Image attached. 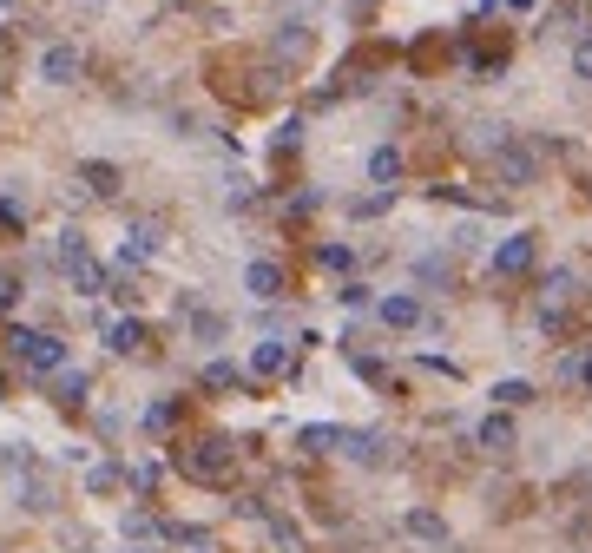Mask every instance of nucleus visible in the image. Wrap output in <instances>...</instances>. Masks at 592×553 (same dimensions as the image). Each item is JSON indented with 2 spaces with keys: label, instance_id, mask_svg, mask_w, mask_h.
I'll use <instances>...</instances> for the list:
<instances>
[{
  "label": "nucleus",
  "instance_id": "aec40b11",
  "mask_svg": "<svg viewBox=\"0 0 592 553\" xmlns=\"http://www.w3.org/2000/svg\"><path fill=\"white\" fill-rule=\"evenodd\" d=\"M389 205H395V185H382V191H369V198H349V218H382Z\"/></svg>",
  "mask_w": 592,
  "mask_h": 553
},
{
  "label": "nucleus",
  "instance_id": "1a4fd4ad",
  "mask_svg": "<svg viewBox=\"0 0 592 553\" xmlns=\"http://www.w3.org/2000/svg\"><path fill=\"white\" fill-rule=\"evenodd\" d=\"M244 290L257 303H277L283 297V264H277V257H250V264H244Z\"/></svg>",
  "mask_w": 592,
  "mask_h": 553
},
{
  "label": "nucleus",
  "instance_id": "9b49d317",
  "mask_svg": "<svg viewBox=\"0 0 592 553\" xmlns=\"http://www.w3.org/2000/svg\"><path fill=\"white\" fill-rule=\"evenodd\" d=\"M152 257H158V224L145 218V224H132V231H125L119 264H125V270H139V264H152Z\"/></svg>",
  "mask_w": 592,
  "mask_h": 553
},
{
  "label": "nucleus",
  "instance_id": "f03ea898",
  "mask_svg": "<svg viewBox=\"0 0 592 553\" xmlns=\"http://www.w3.org/2000/svg\"><path fill=\"white\" fill-rule=\"evenodd\" d=\"M7 349L20 356L27 376H60V369H66V343L53 330H27V323H14V330H7Z\"/></svg>",
  "mask_w": 592,
  "mask_h": 553
},
{
  "label": "nucleus",
  "instance_id": "6ab92c4d",
  "mask_svg": "<svg viewBox=\"0 0 592 553\" xmlns=\"http://www.w3.org/2000/svg\"><path fill=\"white\" fill-rule=\"evenodd\" d=\"M139 343H145V323H132V316H125V323H106V349L112 356H132Z\"/></svg>",
  "mask_w": 592,
  "mask_h": 553
},
{
  "label": "nucleus",
  "instance_id": "f3484780",
  "mask_svg": "<svg viewBox=\"0 0 592 553\" xmlns=\"http://www.w3.org/2000/svg\"><path fill=\"white\" fill-rule=\"evenodd\" d=\"M336 435H343V428L310 422V428H296V448H303V455H336Z\"/></svg>",
  "mask_w": 592,
  "mask_h": 553
},
{
  "label": "nucleus",
  "instance_id": "7c9ffc66",
  "mask_svg": "<svg viewBox=\"0 0 592 553\" xmlns=\"http://www.w3.org/2000/svg\"><path fill=\"white\" fill-rule=\"evenodd\" d=\"M573 297V270H553V277H546V303H566Z\"/></svg>",
  "mask_w": 592,
  "mask_h": 553
},
{
  "label": "nucleus",
  "instance_id": "9d476101",
  "mask_svg": "<svg viewBox=\"0 0 592 553\" xmlns=\"http://www.w3.org/2000/svg\"><path fill=\"white\" fill-rule=\"evenodd\" d=\"M296 369V349L283 336H264V343L250 349V376H290Z\"/></svg>",
  "mask_w": 592,
  "mask_h": 553
},
{
  "label": "nucleus",
  "instance_id": "a878e982",
  "mask_svg": "<svg viewBox=\"0 0 592 553\" xmlns=\"http://www.w3.org/2000/svg\"><path fill=\"white\" fill-rule=\"evenodd\" d=\"M119 481H125V474H119V468H106V461H99V468H86V494H112Z\"/></svg>",
  "mask_w": 592,
  "mask_h": 553
},
{
  "label": "nucleus",
  "instance_id": "4be33fe9",
  "mask_svg": "<svg viewBox=\"0 0 592 553\" xmlns=\"http://www.w3.org/2000/svg\"><path fill=\"white\" fill-rule=\"evenodd\" d=\"M204 389H244V369L218 356V363H204Z\"/></svg>",
  "mask_w": 592,
  "mask_h": 553
},
{
  "label": "nucleus",
  "instance_id": "0eeeda50",
  "mask_svg": "<svg viewBox=\"0 0 592 553\" xmlns=\"http://www.w3.org/2000/svg\"><path fill=\"white\" fill-rule=\"evenodd\" d=\"M375 316H382L389 330H421V323H428V303H421L415 290H389V297L375 303Z\"/></svg>",
  "mask_w": 592,
  "mask_h": 553
},
{
  "label": "nucleus",
  "instance_id": "ddd939ff",
  "mask_svg": "<svg viewBox=\"0 0 592 553\" xmlns=\"http://www.w3.org/2000/svg\"><path fill=\"white\" fill-rule=\"evenodd\" d=\"M79 185L93 191V198H119V165H106V158H86V165H79Z\"/></svg>",
  "mask_w": 592,
  "mask_h": 553
},
{
  "label": "nucleus",
  "instance_id": "2eb2a0df",
  "mask_svg": "<svg viewBox=\"0 0 592 553\" xmlns=\"http://www.w3.org/2000/svg\"><path fill=\"white\" fill-rule=\"evenodd\" d=\"M402 527H408L415 540H448V521H441L435 507H408V514H402Z\"/></svg>",
  "mask_w": 592,
  "mask_h": 553
},
{
  "label": "nucleus",
  "instance_id": "cd10ccee",
  "mask_svg": "<svg viewBox=\"0 0 592 553\" xmlns=\"http://www.w3.org/2000/svg\"><path fill=\"white\" fill-rule=\"evenodd\" d=\"M125 481H132L139 494H152V488H158V461H132V468H125Z\"/></svg>",
  "mask_w": 592,
  "mask_h": 553
},
{
  "label": "nucleus",
  "instance_id": "423d86ee",
  "mask_svg": "<svg viewBox=\"0 0 592 553\" xmlns=\"http://www.w3.org/2000/svg\"><path fill=\"white\" fill-rule=\"evenodd\" d=\"M494 178H500V185H533V178H540V158H533L527 152V145H514V139H507V145H500V152H494Z\"/></svg>",
  "mask_w": 592,
  "mask_h": 553
},
{
  "label": "nucleus",
  "instance_id": "20e7f679",
  "mask_svg": "<svg viewBox=\"0 0 592 553\" xmlns=\"http://www.w3.org/2000/svg\"><path fill=\"white\" fill-rule=\"evenodd\" d=\"M79 73H86V53H79L73 40H47V47H40V79H47V86H79Z\"/></svg>",
  "mask_w": 592,
  "mask_h": 553
},
{
  "label": "nucleus",
  "instance_id": "a211bd4d",
  "mask_svg": "<svg viewBox=\"0 0 592 553\" xmlns=\"http://www.w3.org/2000/svg\"><path fill=\"white\" fill-rule=\"evenodd\" d=\"M369 178L375 185H395V178H402V145H375L369 152Z\"/></svg>",
  "mask_w": 592,
  "mask_h": 553
},
{
  "label": "nucleus",
  "instance_id": "6e6552de",
  "mask_svg": "<svg viewBox=\"0 0 592 553\" xmlns=\"http://www.w3.org/2000/svg\"><path fill=\"white\" fill-rule=\"evenodd\" d=\"M336 455L362 461V468H382V461H389V442H382L375 428H343V435H336Z\"/></svg>",
  "mask_w": 592,
  "mask_h": 553
},
{
  "label": "nucleus",
  "instance_id": "c85d7f7f",
  "mask_svg": "<svg viewBox=\"0 0 592 553\" xmlns=\"http://www.w3.org/2000/svg\"><path fill=\"white\" fill-rule=\"evenodd\" d=\"M336 303H343V310H369V284H356V277H349V284L336 290Z\"/></svg>",
  "mask_w": 592,
  "mask_h": 553
},
{
  "label": "nucleus",
  "instance_id": "4468645a",
  "mask_svg": "<svg viewBox=\"0 0 592 553\" xmlns=\"http://www.w3.org/2000/svg\"><path fill=\"white\" fill-rule=\"evenodd\" d=\"M158 540H172V547H191V553H218V540L204 534V527H185V521H165Z\"/></svg>",
  "mask_w": 592,
  "mask_h": 553
},
{
  "label": "nucleus",
  "instance_id": "72a5a7b5",
  "mask_svg": "<svg viewBox=\"0 0 592 553\" xmlns=\"http://www.w3.org/2000/svg\"><path fill=\"white\" fill-rule=\"evenodd\" d=\"M487 7H507V14H520V7H527V0H487Z\"/></svg>",
  "mask_w": 592,
  "mask_h": 553
},
{
  "label": "nucleus",
  "instance_id": "5701e85b",
  "mask_svg": "<svg viewBox=\"0 0 592 553\" xmlns=\"http://www.w3.org/2000/svg\"><path fill=\"white\" fill-rule=\"evenodd\" d=\"M86 395H93V376H79V369H60V402H66V409H79Z\"/></svg>",
  "mask_w": 592,
  "mask_h": 553
},
{
  "label": "nucleus",
  "instance_id": "c9c22d12",
  "mask_svg": "<svg viewBox=\"0 0 592 553\" xmlns=\"http://www.w3.org/2000/svg\"><path fill=\"white\" fill-rule=\"evenodd\" d=\"M356 7H369V0H356Z\"/></svg>",
  "mask_w": 592,
  "mask_h": 553
},
{
  "label": "nucleus",
  "instance_id": "f704fd0d",
  "mask_svg": "<svg viewBox=\"0 0 592 553\" xmlns=\"http://www.w3.org/2000/svg\"><path fill=\"white\" fill-rule=\"evenodd\" d=\"M579 382H586V389H592V356H586V363H579Z\"/></svg>",
  "mask_w": 592,
  "mask_h": 553
},
{
  "label": "nucleus",
  "instance_id": "c756f323",
  "mask_svg": "<svg viewBox=\"0 0 592 553\" xmlns=\"http://www.w3.org/2000/svg\"><path fill=\"white\" fill-rule=\"evenodd\" d=\"M270 534H277V547H283V553H303V534H296L290 521H277V514H270Z\"/></svg>",
  "mask_w": 592,
  "mask_h": 553
},
{
  "label": "nucleus",
  "instance_id": "412c9836",
  "mask_svg": "<svg viewBox=\"0 0 592 553\" xmlns=\"http://www.w3.org/2000/svg\"><path fill=\"white\" fill-rule=\"evenodd\" d=\"M303 53H310V27H296V20H290V27L277 33V60H303Z\"/></svg>",
  "mask_w": 592,
  "mask_h": 553
},
{
  "label": "nucleus",
  "instance_id": "393cba45",
  "mask_svg": "<svg viewBox=\"0 0 592 553\" xmlns=\"http://www.w3.org/2000/svg\"><path fill=\"white\" fill-rule=\"evenodd\" d=\"M172 422H178V402H152V409L139 415V428H145V435H165Z\"/></svg>",
  "mask_w": 592,
  "mask_h": 553
},
{
  "label": "nucleus",
  "instance_id": "473e14b6",
  "mask_svg": "<svg viewBox=\"0 0 592 553\" xmlns=\"http://www.w3.org/2000/svg\"><path fill=\"white\" fill-rule=\"evenodd\" d=\"M14 297H20V284H14V277H0V316L14 310Z\"/></svg>",
  "mask_w": 592,
  "mask_h": 553
},
{
  "label": "nucleus",
  "instance_id": "f257e3e1",
  "mask_svg": "<svg viewBox=\"0 0 592 553\" xmlns=\"http://www.w3.org/2000/svg\"><path fill=\"white\" fill-rule=\"evenodd\" d=\"M178 474H191V481H204V488L231 481V474H237L231 435H198V442H185V448H178Z\"/></svg>",
  "mask_w": 592,
  "mask_h": 553
},
{
  "label": "nucleus",
  "instance_id": "b1692460",
  "mask_svg": "<svg viewBox=\"0 0 592 553\" xmlns=\"http://www.w3.org/2000/svg\"><path fill=\"white\" fill-rule=\"evenodd\" d=\"M119 527H125V540H158V527H165V521H158V514H145V507H132Z\"/></svg>",
  "mask_w": 592,
  "mask_h": 553
},
{
  "label": "nucleus",
  "instance_id": "f8f14e48",
  "mask_svg": "<svg viewBox=\"0 0 592 553\" xmlns=\"http://www.w3.org/2000/svg\"><path fill=\"white\" fill-rule=\"evenodd\" d=\"M474 442H481L487 455H507V448L520 442V428H514V415H507V409H494V415H487L481 428H474Z\"/></svg>",
  "mask_w": 592,
  "mask_h": 553
},
{
  "label": "nucleus",
  "instance_id": "2f4dec72",
  "mask_svg": "<svg viewBox=\"0 0 592 553\" xmlns=\"http://www.w3.org/2000/svg\"><path fill=\"white\" fill-rule=\"evenodd\" d=\"M573 73L592 79V40H579V47H573Z\"/></svg>",
  "mask_w": 592,
  "mask_h": 553
},
{
  "label": "nucleus",
  "instance_id": "39448f33",
  "mask_svg": "<svg viewBox=\"0 0 592 553\" xmlns=\"http://www.w3.org/2000/svg\"><path fill=\"white\" fill-rule=\"evenodd\" d=\"M533 257H540V237H533V231H514V237H500V244H494V257H487V264H494V277H527Z\"/></svg>",
  "mask_w": 592,
  "mask_h": 553
},
{
  "label": "nucleus",
  "instance_id": "dca6fc26",
  "mask_svg": "<svg viewBox=\"0 0 592 553\" xmlns=\"http://www.w3.org/2000/svg\"><path fill=\"white\" fill-rule=\"evenodd\" d=\"M487 395H494V409H527V402H533V382L527 376H500Z\"/></svg>",
  "mask_w": 592,
  "mask_h": 553
},
{
  "label": "nucleus",
  "instance_id": "bb28decb",
  "mask_svg": "<svg viewBox=\"0 0 592 553\" xmlns=\"http://www.w3.org/2000/svg\"><path fill=\"white\" fill-rule=\"evenodd\" d=\"M316 264H323V270H356V251H349V244H323Z\"/></svg>",
  "mask_w": 592,
  "mask_h": 553
},
{
  "label": "nucleus",
  "instance_id": "7ed1b4c3",
  "mask_svg": "<svg viewBox=\"0 0 592 553\" xmlns=\"http://www.w3.org/2000/svg\"><path fill=\"white\" fill-rule=\"evenodd\" d=\"M53 251H60V270H66V284H73L79 297H99V290H106V270H99V257L86 251L73 231H60V244H53Z\"/></svg>",
  "mask_w": 592,
  "mask_h": 553
}]
</instances>
